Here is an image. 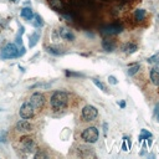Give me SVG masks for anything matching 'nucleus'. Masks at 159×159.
<instances>
[{
	"label": "nucleus",
	"mask_w": 159,
	"mask_h": 159,
	"mask_svg": "<svg viewBox=\"0 0 159 159\" xmlns=\"http://www.w3.org/2000/svg\"><path fill=\"white\" fill-rule=\"evenodd\" d=\"M10 1H12V2H15V1H16V0H10Z\"/></svg>",
	"instance_id": "obj_30"
},
{
	"label": "nucleus",
	"mask_w": 159,
	"mask_h": 159,
	"mask_svg": "<svg viewBox=\"0 0 159 159\" xmlns=\"http://www.w3.org/2000/svg\"><path fill=\"white\" fill-rule=\"evenodd\" d=\"M92 82L101 89V91H103L104 93H108V89H107V86L102 82V81H99V80H97V78H92Z\"/></svg>",
	"instance_id": "obj_20"
},
{
	"label": "nucleus",
	"mask_w": 159,
	"mask_h": 159,
	"mask_svg": "<svg viewBox=\"0 0 159 159\" xmlns=\"http://www.w3.org/2000/svg\"><path fill=\"white\" fill-rule=\"evenodd\" d=\"M98 116V109L94 107V106H91V104H87L82 108V118L87 122H91V120H94Z\"/></svg>",
	"instance_id": "obj_4"
},
{
	"label": "nucleus",
	"mask_w": 159,
	"mask_h": 159,
	"mask_svg": "<svg viewBox=\"0 0 159 159\" xmlns=\"http://www.w3.org/2000/svg\"><path fill=\"white\" fill-rule=\"evenodd\" d=\"M20 147H21V149H22L25 153H32V152L36 149V144H35L34 139L30 138V137H24V138H21V140H20Z\"/></svg>",
	"instance_id": "obj_6"
},
{
	"label": "nucleus",
	"mask_w": 159,
	"mask_h": 159,
	"mask_svg": "<svg viewBox=\"0 0 159 159\" xmlns=\"http://www.w3.org/2000/svg\"><path fill=\"white\" fill-rule=\"evenodd\" d=\"M150 137H153L150 132H148L147 129H142V130H140V134H139V138H138V142L140 143V142H143L144 139L150 138Z\"/></svg>",
	"instance_id": "obj_21"
},
{
	"label": "nucleus",
	"mask_w": 159,
	"mask_h": 159,
	"mask_svg": "<svg viewBox=\"0 0 159 159\" xmlns=\"http://www.w3.org/2000/svg\"><path fill=\"white\" fill-rule=\"evenodd\" d=\"M32 25H34L35 27H37V29H40V27H42V26H43V20H42V17H41L39 14H35V15H34Z\"/></svg>",
	"instance_id": "obj_17"
},
{
	"label": "nucleus",
	"mask_w": 159,
	"mask_h": 159,
	"mask_svg": "<svg viewBox=\"0 0 159 159\" xmlns=\"http://www.w3.org/2000/svg\"><path fill=\"white\" fill-rule=\"evenodd\" d=\"M122 50H123V52H125V53H133V52H135V51L138 50V46H137L135 43H133V42H127V43L122 47Z\"/></svg>",
	"instance_id": "obj_15"
},
{
	"label": "nucleus",
	"mask_w": 159,
	"mask_h": 159,
	"mask_svg": "<svg viewBox=\"0 0 159 159\" xmlns=\"http://www.w3.org/2000/svg\"><path fill=\"white\" fill-rule=\"evenodd\" d=\"M57 32H58V36L66 41H73L75 40V34L67 27H60L57 30Z\"/></svg>",
	"instance_id": "obj_10"
},
{
	"label": "nucleus",
	"mask_w": 159,
	"mask_h": 159,
	"mask_svg": "<svg viewBox=\"0 0 159 159\" xmlns=\"http://www.w3.org/2000/svg\"><path fill=\"white\" fill-rule=\"evenodd\" d=\"M154 114H155V117L158 118L157 120H159V104H157V106H155V109H154Z\"/></svg>",
	"instance_id": "obj_26"
},
{
	"label": "nucleus",
	"mask_w": 159,
	"mask_h": 159,
	"mask_svg": "<svg viewBox=\"0 0 159 159\" xmlns=\"http://www.w3.org/2000/svg\"><path fill=\"white\" fill-rule=\"evenodd\" d=\"M20 14H21V17H24V19L27 20V21L32 20V19H34V15H35L31 7H22Z\"/></svg>",
	"instance_id": "obj_14"
},
{
	"label": "nucleus",
	"mask_w": 159,
	"mask_h": 159,
	"mask_svg": "<svg viewBox=\"0 0 159 159\" xmlns=\"http://www.w3.org/2000/svg\"><path fill=\"white\" fill-rule=\"evenodd\" d=\"M47 52H50V53H52V55H55V56L63 55V51H62L60 47H57V46H48V47H47Z\"/></svg>",
	"instance_id": "obj_18"
},
{
	"label": "nucleus",
	"mask_w": 159,
	"mask_h": 159,
	"mask_svg": "<svg viewBox=\"0 0 159 159\" xmlns=\"http://www.w3.org/2000/svg\"><path fill=\"white\" fill-rule=\"evenodd\" d=\"M19 56H20V52H19L16 45H14V43H7L1 50V57L2 58H15Z\"/></svg>",
	"instance_id": "obj_3"
},
{
	"label": "nucleus",
	"mask_w": 159,
	"mask_h": 159,
	"mask_svg": "<svg viewBox=\"0 0 159 159\" xmlns=\"http://www.w3.org/2000/svg\"><path fill=\"white\" fill-rule=\"evenodd\" d=\"M39 157H45V158H46L47 154H43V153H36V154H35V158H39Z\"/></svg>",
	"instance_id": "obj_28"
},
{
	"label": "nucleus",
	"mask_w": 159,
	"mask_h": 159,
	"mask_svg": "<svg viewBox=\"0 0 159 159\" xmlns=\"http://www.w3.org/2000/svg\"><path fill=\"white\" fill-rule=\"evenodd\" d=\"M0 140L1 142H6V134H5V132H0Z\"/></svg>",
	"instance_id": "obj_27"
},
{
	"label": "nucleus",
	"mask_w": 159,
	"mask_h": 159,
	"mask_svg": "<svg viewBox=\"0 0 159 159\" xmlns=\"http://www.w3.org/2000/svg\"><path fill=\"white\" fill-rule=\"evenodd\" d=\"M35 108L34 106L30 103V102H25L21 107H20V111H19V114L21 118L24 119H31L34 116H35Z\"/></svg>",
	"instance_id": "obj_5"
},
{
	"label": "nucleus",
	"mask_w": 159,
	"mask_h": 159,
	"mask_svg": "<svg viewBox=\"0 0 159 159\" xmlns=\"http://www.w3.org/2000/svg\"><path fill=\"white\" fill-rule=\"evenodd\" d=\"M50 6L56 11H60L63 9V4L61 0H50Z\"/></svg>",
	"instance_id": "obj_16"
},
{
	"label": "nucleus",
	"mask_w": 159,
	"mask_h": 159,
	"mask_svg": "<svg viewBox=\"0 0 159 159\" xmlns=\"http://www.w3.org/2000/svg\"><path fill=\"white\" fill-rule=\"evenodd\" d=\"M30 103L34 106V108L37 111V109H41L45 104V97L42 93L40 92H35L31 97H30Z\"/></svg>",
	"instance_id": "obj_7"
},
{
	"label": "nucleus",
	"mask_w": 159,
	"mask_h": 159,
	"mask_svg": "<svg viewBox=\"0 0 159 159\" xmlns=\"http://www.w3.org/2000/svg\"><path fill=\"white\" fill-rule=\"evenodd\" d=\"M130 145H132V143H130V138H128V137H124V138H123L122 149H123L124 152H128V150L130 149Z\"/></svg>",
	"instance_id": "obj_23"
},
{
	"label": "nucleus",
	"mask_w": 159,
	"mask_h": 159,
	"mask_svg": "<svg viewBox=\"0 0 159 159\" xmlns=\"http://www.w3.org/2000/svg\"><path fill=\"white\" fill-rule=\"evenodd\" d=\"M145 17V10L144 9H138L134 11V19L137 21H142Z\"/></svg>",
	"instance_id": "obj_19"
},
{
	"label": "nucleus",
	"mask_w": 159,
	"mask_h": 159,
	"mask_svg": "<svg viewBox=\"0 0 159 159\" xmlns=\"http://www.w3.org/2000/svg\"><path fill=\"white\" fill-rule=\"evenodd\" d=\"M108 81H109V83H112V84H117V83H118V81H117V78H116L114 76H109V77H108Z\"/></svg>",
	"instance_id": "obj_25"
},
{
	"label": "nucleus",
	"mask_w": 159,
	"mask_h": 159,
	"mask_svg": "<svg viewBox=\"0 0 159 159\" xmlns=\"http://www.w3.org/2000/svg\"><path fill=\"white\" fill-rule=\"evenodd\" d=\"M150 82L154 84V86H159V68L157 67H153L150 70Z\"/></svg>",
	"instance_id": "obj_12"
},
{
	"label": "nucleus",
	"mask_w": 159,
	"mask_h": 159,
	"mask_svg": "<svg viewBox=\"0 0 159 159\" xmlns=\"http://www.w3.org/2000/svg\"><path fill=\"white\" fill-rule=\"evenodd\" d=\"M119 106H120L122 108H124V107H125V102H123V101H122V102H119Z\"/></svg>",
	"instance_id": "obj_29"
},
{
	"label": "nucleus",
	"mask_w": 159,
	"mask_h": 159,
	"mask_svg": "<svg viewBox=\"0 0 159 159\" xmlns=\"http://www.w3.org/2000/svg\"><path fill=\"white\" fill-rule=\"evenodd\" d=\"M123 31V26L119 24H112V25H107L104 27H102V34L103 35H118Z\"/></svg>",
	"instance_id": "obj_8"
},
{
	"label": "nucleus",
	"mask_w": 159,
	"mask_h": 159,
	"mask_svg": "<svg viewBox=\"0 0 159 159\" xmlns=\"http://www.w3.org/2000/svg\"><path fill=\"white\" fill-rule=\"evenodd\" d=\"M139 68H140V66H139L138 63H135V65H133V66H129V68H128V75H129V76L135 75V73L139 71Z\"/></svg>",
	"instance_id": "obj_24"
},
{
	"label": "nucleus",
	"mask_w": 159,
	"mask_h": 159,
	"mask_svg": "<svg viewBox=\"0 0 159 159\" xmlns=\"http://www.w3.org/2000/svg\"><path fill=\"white\" fill-rule=\"evenodd\" d=\"M40 36H41V31L40 30H36L34 34L30 35V37H29V47L30 48L34 47V46H36V43L40 40Z\"/></svg>",
	"instance_id": "obj_11"
},
{
	"label": "nucleus",
	"mask_w": 159,
	"mask_h": 159,
	"mask_svg": "<svg viewBox=\"0 0 159 159\" xmlns=\"http://www.w3.org/2000/svg\"><path fill=\"white\" fill-rule=\"evenodd\" d=\"M102 47L103 50H106L107 52H112L114 48H116V42L113 40H108V39H104L102 41Z\"/></svg>",
	"instance_id": "obj_13"
},
{
	"label": "nucleus",
	"mask_w": 159,
	"mask_h": 159,
	"mask_svg": "<svg viewBox=\"0 0 159 159\" xmlns=\"http://www.w3.org/2000/svg\"><path fill=\"white\" fill-rule=\"evenodd\" d=\"M147 62L150 63V65H159V52H157V53H154L153 56L148 57V58H147Z\"/></svg>",
	"instance_id": "obj_22"
},
{
	"label": "nucleus",
	"mask_w": 159,
	"mask_h": 159,
	"mask_svg": "<svg viewBox=\"0 0 159 159\" xmlns=\"http://www.w3.org/2000/svg\"><path fill=\"white\" fill-rule=\"evenodd\" d=\"M50 103L53 111H61L68 104V93L63 91H56L50 98Z\"/></svg>",
	"instance_id": "obj_1"
},
{
	"label": "nucleus",
	"mask_w": 159,
	"mask_h": 159,
	"mask_svg": "<svg viewBox=\"0 0 159 159\" xmlns=\"http://www.w3.org/2000/svg\"><path fill=\"white\" fill-rule=\"evenodd\" d=\"M15 129L17 130V132H20V133H27V132H31L32 130V124L27 120V119H20L17 123H16V125H15Z\"/></svg>",
	"instance_id": "obj_9"
},
{
	"label": "nucleus",
	"mask_w": 159,
	"mask_h": 159,
	"mask_svg": "<svg viewBox=\"0 0 159 159\" xmlns=\"http://www.w3.org/2000/svg\"><path fill=\"white\" fill-rule=\"evenodd\" d=\"M81 137H82V139H83L86 143L92 144V143H96V142L98 140L99 132H98V129H97L96 127H88V128H86V129L82 132Z\"/></svg>",
	"instance_id": "obj_2"
}]
</instances>
